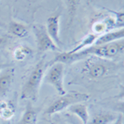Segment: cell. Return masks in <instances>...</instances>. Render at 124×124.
<instances>
[{
  "mask_svg": "<svg viewBox=\"0 0 124 124\" xmlns=\"http://www.w3.org/2000/svg\"><path fill=\"white\" fill-rule=\"evenodd\" d=\"M46 63L45 60L42 59L37 62L33 69L31 74L29 75L26 82L24 83L23 87L21 92L20 98L22 100H29L31 101H37L38 98V93L40 90V86L43 80L45 70H46Z\"/></svg>",
  "mask_w": 124,
  "mask_h": 124,
  "instance_id": "6da1fadb",
  "label": "cell"
},
{
  "mask_svg": "<svg viewBox=\"0 0 124 124\" xmlns=\"http://www.w3.org/2000/svg\"><path fill=\"white\" fill-rule=\"evenodd\" d=\"M124 50L123 39L118 40L115 42L104 45H93L87 49L80 50L81 55L85 56L86 58L90 56H94L97 58L104 59H113L121 54Z\"/></svg>",
  "mask_w": 124,
  "mask_h": 124,
  "instance_id": "7a4b0ae2",
  "label": "cell"
},
{
  "mask_svg": "<svg viewBox=\"0 0 124 124\" xmlns=\"http://www.w3.org/2000/svg\"><path fill=\"white\" fill-rule=\"evenodd\" d=\"M90 99V95L87 93H79V92H69L65 93L63 95H60L58 99H56L46 110L45 114L47 115H54L59 112L63 111L64 109L68 108L70 106L78 104V103H84Z\"/></svg>",
  "mask_w": 124,
  "mask_h": 124,
  "instance_id": "3957f363",
  "label": "cell"
},
{
  "mask_svg": "<svg viewBox=\"0 0 124 124\" xmlns=\"http://www.w3.org/2000/svg\"><path fill=\"white\" fill-rule=\"evenodd\" d=\"M63 76H64V64L61 62H55L51 64V67L44 76L43 80L45 83L51 85L59 95L65 94L63 86Z\"/></svg>",
  "mask_w": 124,
  "mask_h": 124,
  "instance_id": "277c9868",
  "label": "cell"
},
{
  "mask_svg": "<svg viewBox=\"0 0 124 124\" xmlns=\"http://www.w3.org/2000/svg\"><path fill=\"white\" fill-rule=\"evenodd\" d=\"M111 67V64L105 60L89 59L82 68V73L92 79H99L109 74Z\"/></svg>",
  "mask_w": 124,
  "mask_h": 124,
  "instance_id": "5b68a950",
  "label": "cell"
},
{
  "mask_svg": "<svg viewBox=\"0 0 124 124\" xmlns=\"http://www.w3.org/2000/svg\"><path fill=\"white\" fill-rule=\"evenodd\" d=\"M33 30L37 40V50L39 52H46L49 50H59V48L56 46V44L49 36L45 25L35 24L33 26Z\"/></svg>",
  "mask_w": 124,
  "mask_h": 124,
  "instance_id": "8992f818",
  "label": "cell"
},
{
  "mask_svg": "<svg viewBox=\"0 0 124 124\" xmlns=\"http://www.w3.org/2000/svg\"><path fill=\"white\" fill-rule=\"evenodd\" d=\"M60 18H61V11H56L52 15H50L47 20L46 30L48 32L50 38L53 40L58 48L62 47V41L60 39Z\"/></svg>",
  "mask_w": 124,
  "mask_h": 124,
  "instance_id": "52a82bcc",
  "label": "cell"
},
{
  "mask_svg": "<svg viewBox=\"0 0 124 124\" xmlns=\"http://www.w3.org/2000/svg\"><path fill=\"white\" fill-rule=\"evenodd\" d=\"M14 72L13 67H7L0 73V98L4 99L7 94L10 91V88L14 79Z\"/></svg>",
  "mask_w": 124,
  "mask_h": 124,
  "instance_id": "ba28073f",
  "label": "cell"
},
{
  "mask_svg": "<svg viewBox=\"0 0 124 124\" xmlns=\"http://www.w3.org/2000/svg\"><path fill=\"white\" fill-rule=\"evenodd\" d=\"M124 37V28H119L115 31L106 32L105 34L101 35L96 38L94 45H104V44H108L121 40Z\"/></svg>",
  "mask_w": 124,
  "mask_h": 124,
  "instance_id": "9c48e42d",
  "label": "cell"
},
{
  "mask_svg": "<svg viewBox=\"0 0 124 124\" xmlns=\"http://www.w3.org/2000/svg\"><path fill=\"white\" fill-rule=\"evenodd\" d=\"M16 114V106L11 100H0V118L3 120H10Z\"/></svg>",
  "mask_w": 124,
  "mask_h": 124,
  "instance_id": "30bf717a",
  "label": "cell"
},
{
  "mask_svg": "<svg viewBox=\"0 0 124 124\" xmlns=\"http://www.w3.org/2000/svg\"><path fill=\"white\" fill-rule=\"evenodd\" d=\"M68 111L72 114L76 115L81 120L82 124H87L90 119V115L88 111V107L83 103L74 104L68 107Z\"/></svg>",
  "mask_w": 124,
  "mask_h": 124,
  "instance_id": "8fae6325",
  "label": "cell"
},
{
  "mask_svg": "<svg viewBox=\"0 0 124 124\" xmlns=\"http://www.w3.org/2000/svg\"><path fill=\"white\" fill-rule=\"evenodd\" d=\"M37 118H38V110L33 106L32 102L28 101L21 119V124H37Z\"/></svg>",
  "mask_w": 124,
  "mask_h": 124,
  "instance_id": "7c38bea8",
  "label": "cell"
},
{
  "mask_svg": "<svg viewBox=\"0 0 124 124\" xmlns=\"http://www.w3.org/2000/svg\"><path fill=\"white\" fill-rule=\"evenodd\" d=\"M118 118V115L111 112H99L95 114L87 124H112Z\"/></svg>",
  "mask_w": 124,
  "mask_h": 124,
  "instance_id": "4fadbf2b",
  "label": "cell"
},
{
  "mask_svg": "<svg viewBox=\"0 0 124 124\" xmlns=\"http://www.w3.org/2000/svg\"><path fill=\"white\" fill-rule=\"evenodd\" d=\"M8 34L15 37L23 38L28 36V28L27 26L22 23H18L16 21H11L8 26Z\"/></svg>",
  "mask_w": 124,
  "mask_h": 124,
  "instance_id": "5bb4252c",
  "label": "cell"
},
{
  "mask_svg": "<svg viewBox=\"0 0 124 124\" xmlns=\"http://www.w3.org/2000/svg\"><path fill=\"white\" fill-rule=\"evenodd\" d=\"M32 53H33V50L30 47L21 44L13 50V58L18 62H23L26 60Z\"/></svg>",
  "mask_w": 124,
  "mask_h": 124,
  "instance_id": "9a60e30c",
  "label": "cell"
},
{
  "mask_svg": "<svg viewBox=\"0 0 124 124\" xmlns=\"http://www.w3.org/2000/svg\"><path fill=\"white\" fill-rule=\"evenodd\" d=\"M98 37H99V36H97V35H95V34H93V33L89 34L88 36H86V37L81 40L80 43L78 44L77 47H75L72 50H70L69 52H71V53L78 52V51H80V50H85V49H87L89 47L93 46V45H94V42H95L96 38Z\"/></svg>",
  "mask_w": 124,
  "mask_h": 124,
  "instance_id": "2e32d148",
  "label": "cell"
},
{
  "mask_svg": "<svg viewBox=\"0 0 124 124\" xmlns=\"http://www.w3.org/2000/svg\"><path fill=\"white\" fill-rule=\"evenodd\" d=\"M79 0H67V11H68V26L73 22L78 9Z\"/></svg>",
  "mask_w": 124,
  "mask_h": 124,
  "instance_id": "e0dca14e",
  "label": "cell"
},
{
  "mask_svg": "<svg viewBox=\"0 0 124 124\" xmlns=\"http://www.w3.org/2000/svg\"><path fill=\"white\" fill-rule=\"evenodd\" d=\"M115 13L116 18H115V23L116 26L118 28H123L124 25V13L123 11H112Z\"/></svg>",
  "mask_w": 124,
  "mask_h": 124,
  "instance_id": "ac0fdd59",
  "label": "cell"
},
{
  "mask_svg": "<svg viewBox=\"0 0 124 124\" xmlns=\"http://www.w3.org/2000/svg\"><path fill=\"white\" fill-rule=\"evenodd\" d=\"M112 124H123V116H122V114L118 115V118H117Z\"/></svg>",
  "mask_w": 124,
  "mask_h": 124,
  "instance_id": "d6986e66",
  "label": "cell"
},
{
  "mask_svg": "<svg viewBox=\"0 0 124 124\" xmlns=\"http://www.w3.org/2000/svg\"><path fill=\"white\" fill-rule=\"evenodd\" d=\"M8 42V37H0V49L6 45V43Z\"/></svg>",
  "mask_w": 124,
  "mask_h": 124,
  "instance_id": "ffe728a7",
  "label": "cell"
},
{
  "mask_svg": "<svg viewBox=\"0 0 124 124\" xmlns=\"http://www.w3.org/2000/svg\"><path fill=\"white\" fill-rule=\"evenodd\" d=\"M9 66H11V64H8V63L0 62V72H1L2 70H4L5 68H7V67H9Z\"/></svg>",
  "mask_w": 124,
  "mask_h": 124,
  "instance_id": "44dd1931",
  "label": "cell"
},
{
  "mask_svg": "<svg viewBox=\"0 0 124 124\" xmlns=\"http://www.w3.org/2000/svg\"><path fill=\"white\" fill-rule=\"evenodd\" d=\"M30 2H37V1H39V0H29Z\"/></svg>",
  "mask_w": 124,
  "mask_h": 124,
  "instance_id": "7402d4cb",
  "label": "cell"
}]
</instances>
